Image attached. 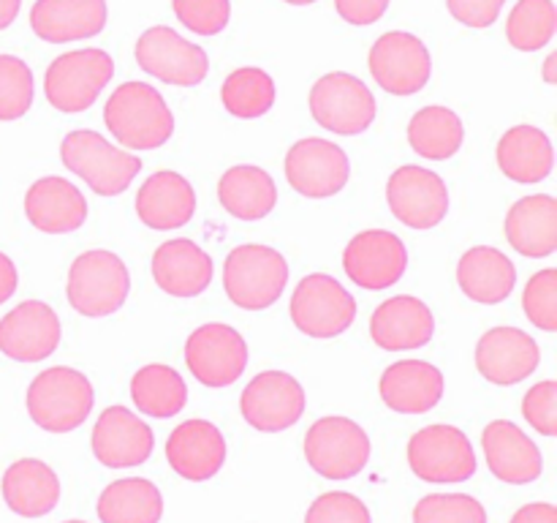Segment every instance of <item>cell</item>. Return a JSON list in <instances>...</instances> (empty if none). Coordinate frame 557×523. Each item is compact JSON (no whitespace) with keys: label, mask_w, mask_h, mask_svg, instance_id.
<instances>
[{"label":"cell","mask_w":557,"mask_h":523,"mask_svg":"<svg viewBox=\"0 0 557 523\" xmlns=\"http://www.w3.org/2000/svg\"><path fill=\"white\" fill-rule=\"evenodd\" d=\"M103 123L128 150H156L174 134V114L147 82H125L109 96Z\"/></svg>","instance_id":"1"},{"label":"cell","mask_w":557,"mask_h":523,"mask_svg":"<svg viewBox=\"0 0 557 523\" xmlns=\"http://www.w3.org/2000/svg\"><path fill=\"white\" fill-rule=\"evenodd\" d=\"M92 385L85 374L58 365L47 368L27 387V414L49 434H69L79 428L92 412Z\"/></svg>","instance_id":"2"},{"label":"cell","mask_w":557,"mask_h":523,"mask_svg":"<svg viewBox=\"0 0 557 523\" xmlns=\"http://www.w3.org/2000/svg\"><path fill=\"white\" fill-rule=\"evenodd\" d=\"M60 158L65 169L79 174L98 196L123 194L141 169L139 158L114 147L98 131L87 129H76L65 136L60 145Z\"/></svg>","instance_id":"3"},{"label":"cell","mask_w":557,"mask_h":523,"mask_svg":"<svg viewBox=\"0 0 557 523\" xmlns=\"http://www.w3.org/2000/svg\"><path fill=\"white\" fill-rule=\"evenodd\" d=\"M286 283V259L270 245H239L223 265V287L228 300L245 311H264L275 305Z\"/></svg>","instance_id":"4"},{"label":"cell","mask_w":557,"mask_h":523,"mask_svg":"<svg viewBox=\"0 0 557 523\" xmlns=\"http://www.w3.org/2000/svg\"><path fill=\"white\" fill-rule=\"evenodd\" d=\"M69 303L82 316L101 319L123 308L131 292V276L125 262L112 251H85L69 270Z\"/></svg>","instance_id":"5"},{"label":"cell","mask_w":557,"mask_h":523,"mask_svg":"<svg viewBox=\"0 0 557 523\" xmlns=\"http://www.w3.org/2000/svg\"><path fill=\"white\" fill-rule=\"evenodd\" d=\"M114 76V60L103 49H76L52 60L44 76L47 101L60 112H85Z\"/></svg>","instance_id":"6"},{"label":"cell","mask_w":557,"mask_h":523,"mask_svg":"<svg viewBox=\"0 0 557 523\" xmlns=\"http://www.w3.org/2000/svg\"><path fill=\"white\" fill-rule=\"evenodd\" d=\"M305 458L324 479H351L368 466L370 436L348 417H321L305 434Z\"/></svg>","instance_id":"7"},{"label":"cell","mask_w":557,"mask_h":523,"mask_svg":"<svg viewBox=\"0 0 557 523\" xmlns=\"http://www.w3.org/2000/svg\"><path fill=\"white\" fill-rule=\"evenodd\" d=\"M310 114L332 134H362L375 120V96L359 76L332 71L310 90Z\"/></svg>","instance_id":"8"},{"label":"cell","mask_w":557,"mask_h":523,"mask_svg":"<svg viewBox=\"0 0 557 523\" xmlns=\"http://www.w3.org/2000/svg\"><path fill=\"white\" fill-rule=\"evenodd\" d=\"M408 466L424 483H466L476 474V452L455 425H428L408 441Z\"/></svg>","instance_id":"9"},{"label":"cell","mask_w":557,"mask_h":523,"mask_svg":"<svg viewBox=\"0 0 557 523\" xmlns=\"http://www.w3.org/2000/svg\"><path fill=\"white\" fill-rule=\"evenodd\" d=\"M292 319L310 338H335L357 319V300L324 272L305 276L292 297Z\"/></svg>","instance_id":"10"},{"label":"cell","mask_w":557,"mask_h":523,"mask_svg":"<svg viewBox=\"0 0 557 523\" xmlns=\"http://www.w3.org/2000/svg\"><path fill=\"white\" fill-rule=\"evenodd\" d=\"M136 63L156 80L177 87L201 85L210 69L205 49L166 25H156L141 33L136 41Z\"/></svg>","instance_id":"11"},{"label":"cell","mask_w":557,"mask_h":523,"mask_svg":"<svg viewBox=\"0 0 557 523\" xmlns=\"http://www.w3.org/2000/svg\"><path fill=\"white\" fill-rule=\"evenodd\" d=\"M245 423L261 434H277L299 423L305 414V390L286 370H264L253 376L239 398Z\"/></svg>","instance_id":"12"},{"label":"cell","mask_w":557,"mask_h":523,"mask_svg":"<svg viewBox=\"0 0 557 523\" xmlns=\"http://www.w3.org/2000/svg\"><path fill=\"white\" fill-rule=\"evenodd\" d=\"M185 363L201 385L228 387L248 365V343L228 325L196 327L185 343Z\"/></svg>","instance_id":"13"},{"label":"cell","mask_w":557,"mask_h":523,"mask_svg":"<svg viewBox=\"0 0 557 523\" xmlns=\"http://www.w3.org/2000/svg\"><path fill=\"white\" fill-rule=\"evenodd\" d=\"M370 74L392 96H413L433 74L428 47L417 36L403 31L384 33L370 49Z\"/></svg>","instance_id":"14"},{"label":"cell","mask_w":557,"mask_h":523,"mask_svg":"<svg viewBox=\"0 0 557 523\" xmlns=\"http://www.w3.org/2000/svg\"><path fill=\"white\" fill-rule=\"evenodd\" d=\"M386 202L392 216L411 229L438 227L449 212V191L441 174L413 163H406L392 174Z\"/></svg>","instance_id":"15"},{"label":"cell","mask_w":557,"mask_h":523,"mask_svg":"<svg viewBox=\"0 0 557 523\" xmlns=\"http://www.w3.org/2000/svg\"><path fill=\"white\" fill-rule=\"evenodd\" d=\"M408 251L406 243L395 232L386 229H368L359 232L343 254V270L357 287L379 292L389 289L406 276Z\"/></svg>","instance_id":"16"},{"label":"cell","mask_w":557,"mask_h":523,"mask_svg":"<svg viewBox=\"0 0 557 523\" xmlns=\"http://www.w3.org/2000/svg\"><path fill=\"white\" fill-rule=\"evenodd\" d=\"M351 163H348L346 150L330 139H310L297 142L286 156V178L297 194L308 199H326L335 196L343 185L348 183Z\"/></svg>","instance_id":"17"},{"label":"cell","mask_w":557,"mask_h":523,"mask_svg":"<svg viewBox=\"0 0 557 523\" xmlns=\"http://www.w3.org/2000/svg\"><path fill=\"white\" fill-rule=\"evenodd\" d=\"M60 343V319L41 300H27L0 319V352L16 363L47 360Z\"/></svg>","instance_id":"18"},{"label":"cell","mask_w":557,"mask_h":523,"mask_svg":"<svg viewBox=\"0 0 557 523\" xmlns=\"http://www.w3.org/2000/svg\"><path fill=\"white\" fill-rule=\"evenodd\" d=\"M542 363L539 343L520 327H493L476 343V368L500 387L525 381Z\"/></svg>","instance_id":"19"},{"label":"cell","mask_w":557,"mask_h":523,"mask_svg":"<svg viewBox=\"0 0 557 523\" xmlns=\"http://www.w3.org/2000/svg\"><path fill=\"white\" fill-rule=\"evenodd\" d=\"M156 436L150 425L125 406L103 409L92 428V452L109 469L139 466L152 455Z\"/></svg>","instance_id":"20"},{"label":"cell","mask_w":557,"mask_h":523,"mask_svg":"<svg viewBox=\"0 0 557 523\" xmlns=\"http://www.w3.org/2000/svg\"><path fill=\"white\" fill-rule=\"evenodd\" d=\"M166 461L183 479L205 483L223 469L226 439L218 425L207 419H188L177 425L166 439Z\"/></svg>","instance_id":"21"},{"label":"cell","mask_w":557,"mask_h":523,"mask_svg":"<svg viewBox=\"0 0 557 523\" xmlns=\"http://www.w3.org/2000/svg\"><path fill=\"white\" fill-rule=\"evenodd\" d=\"M484 458L490 472L511 485H528L542 477V450L531 436L522 434L509 419H495L484 428L482 436Z\"/></svg>","instance_id":"22"},{"label":"cell","mask_w":557,"mask_h":523,"mask_svg":"<svg viewBox=\"0 0 557 523\" xmlns=\"http://www.w3.org/2000/svg\"><path fill=\"white\" fill-rule=\"evenodd\" d=\"M435 332L433 311L411 294H397L381 303L370 319V336L386 352L428 346Z\"/></svg>","instance_id":"23"},{"label":"cell","mask_w":557,"mask_h":523,"mask_svg":"<svg viewBox=\"0 0 557 523\" xmlns=\"http://www.w3.org/2000/svg\"><path fill=\"white\" fill-rule=\"evenodd\" d=\"M30 27L47 44L92 38L107 27V0H36Z\"/></svg>","instance_id":"24"},{"label":"cell","mask_w":557,"mask_h":523,"mask_svg":"<svg viewBox=\"0 0 557 523\" xmlns=\"http://www.w3.org/2000/svg\"><path fill=\"white\" fill-rule=\"evenodd\" d=\"M27 221L47 234H69L85 223L87 199L71 180L41 178L27 188Z\"/></svg>","instance_id":"25"},{"label":"cell","mask_w":557,"mask_h":523,"mask_svg":"<svg viewBox=\"0 0 557 523\" xmlns=\"http://www.w3.org/2000/svg\"><path fill=\"white\" fill-rule=\"evenodd\" d=\"M379 390L392 412L424 414L444 398V374L424 360H400L384 370Z\"/></svg>","instance_id":"26"},{"label":"cell","mask_w":557,"mask_h":523,"mask_svg":"<svg viewBox=\"0 0 557 523\" xmlns=\"http://www.w3.org/2000/svg\"><path fill=\"white\" fill-rule=\"evenodd\" d=\"M194 185L183 174L169 172V169L150 174L136 194V216L141 218L145 227L158 229V232L185 227L194 218Z\"/></svg>","instance_id":"27"},{"label":"cell","mask_w":557,"mask_h":523,"mask_svg":"<svg viewBox=\"0 0 557 523\" xmlns=\"http://www.w3.org/2000/svg\"><path fill=\"white\" fill-rule=\"evenodd\" d=\"M152 278L172 297H196L212 283V259L194 240H166L152 254Z\"/></svg>","instance_id":"28"},{"label":"cell","mask_w":557,"mask_h":523,"mask_svg":"<svg viewBox=\"0 0 557 523\" xmlns=\"http://www.w3.org/2000/svg\"><path fill=\"white\" fill-rule=\"evenodd\" d=\"M506 240L511 248L531 259L557 251V199L549 194L522 196L506 216Z\"/></svg>","instance_id":"29"},{"label":"cell","mask_w":557,"mask_h":523,"mask_svg":"<svg viewBox=\"0 0 557 523\" xmlns=\"http://www.w3.org/2000/svg\"><path fill=\"white\" fill-rule=\"evenodd\" d=\"M457 283L473 303L498 305L515 292L517 267L504 251L493 245H476L462 254L457 265Z\"/></svg>","instance_id":"30"},{"label":"cell","mask_w":557,"mask_h":523,"mask_svg":"<svg viewBox=\"0 0 557 523\" xmlns=\"http://www.w3.org/2000/svg\"><path fill=\"white\" fill-rule=\"evenodd\" d=\"M3 499L9 510L22 518L49 515L60 501L58 474L38 458H22L5 469Z\"/></svg>","instance_id":"31"},{"label":"cell","mask_w":557,"mask_h":523,"mask_svg":"<svg viewBox=\"0 0 557 523\" xmlns=\"http://www.w3.org/2000/svg\"><path fill=\"white\" fill-rule=\"evenodd\" d=\"M498 167L515 183H542L555 167L553 142L536 125H515L498 142Z\"/></svg>","instance_id":"32"},{"label":"cell","mask_w":557,"mask_h":523,"mask_svg":"<svg viewBox=\"0 0 557 523\" xmlns=\"http://www.w3.org/2000/svg\"><path fill=\"white\" fill-rule=\"evenodd\" d=\"M218 199L228 216L239 221H261L275 210L277 188L275 180L253 163L232 167L218 183Z\"/></svg>","instance_id":"33"},{"label":"cell","mask_w":557,"mask_h":523,"mask_svg":"<svg viewBox=\"0 0 557 523\" xmlns=\"http://www.w3.org/2000/svg\"><path fill=\"white\" fill-rule=\"evenodd\" d=\"M101 523H158L163 515V496L145 477L114 479L98 496Z\"/></svg>","instance_id":"34"},{"label":"cell","mask_w":557,"mask_h":523,"mask_svg":"<svg viewBox=\"0 0 557 523\" xmlns=\"http://www.w3.org/2000/svg\"><path fill=\"white\" fill-rule=\"evenodd\" d=\"M131 398H134L136 409L150 417L166 419L174 417L188 403V387H185L183 376L174 368L161 363L145 365L131 379Z\"/></svg>","instance_id":"35"},{"label":"cell","mask_w":557,"mask_h":523,"mask_svg":"<svg viewBox=\"0 0 557 523\" xmlns=\"http://www.w3.org/2000/svg\"><path fill=\"white\" fill-rule=\"evenodd\" d=\"M466 131H462L460 114L449 107H424L408 123V142L413 153L428 161H446L462 147Z\"/></svg>","instance_id":"36"},{"label":"cell","mask_w":557,"mask_h":523,"mask_svg":"<svg viewBox=\"0 0 557 523\" xmlns=\"http://www.w3.org/2000/svg\"><path fill=\"white\" fill-rule=\"evenodd\" d=\"M223 107L234 114V118L253 120L261 118L275 104V80L267 71L245 65V69L232 71L221 87Z\"/></svg>","instance_id":"37"},{"label":"cell","mask_w":557,"mask_h":523,"mask_svg":"<svg viewBox=\"0 0 557 523\" xmlns=\"http://www.w3.org/2000/svg\"><path fill=\"white\" fill-rule=\"evenodd\" d=\"M557 31V5L553 0H520L506 22V38L520 52H536L553 41Z\"/></svg>","instance_id":"38"},{"label":"cell","mask_w":557,"mask_h":523,"mask_svg":"<svg viewBox=\"0 0 557 523\" xmlns=\"http://www.w3.org/2000/svg\"><path fill=\"white\" fill-rule=\"evenodd\" d=\"M413 523H487V510L468 494H430L413 507Z\"/></svg>","instance_id":"39"},{"label":"cell","mask_w":557,"mask_h":523,"mask_svg":"<svg viewBox=\"0 0 557 523\" xmlns=\"http://www.w3.org/2000/svg\"><path fill=\"white\" fill-rule=\"evenodd\" d=\"M33 104V71L14 54H0V120H20Z\"/></svg>","instance_id":"40"},{"label":"cell","mask_w":557,"mask_h":523,"mask_svg":"<svg viewBox=\"0 0 557 523\" xmlns=\"http://www.w3.org/2000/svg\"><path fill=\"white\" fill-rule=\"evenodd\" d=\"M522 305H525L528 319L542 330L555 332L557 330V270L547 267V270L536 272L528 281L525 294H522Z\"/></svg>","instance_id":"41"},{"label":"cell","mask_w":557,"mask_h":523,"mask_svg":"<svg viewBox=\"0 0 557 523\" xmlns=\"http://www.w3.org/2000/svg\"><path fill=\"white\" fill-rule=\"evenodd\" d=\"M172 9L177 20L199 36H215V33L226 31L228 20H232L228 0H172Z\"/></svg>","instance_id":"42"},{"label":"cell","mask_w":557,"mask_h":523,"mask_svg":"<svg viewBox=\"0 0 557 523\" xmlns=\"http://www.w3.org/2000/svg\"><path fill=\"white\" fill-rule=\"evenodd\" d=\"M305 523H373L368 504L354 494L332 490L310 504Z\"/></svg>","instance_id":"43"},{"label":"cell","mask_w":557,"mask_h":523,"mask_svg":"<svg viewBox=\"0 0 557 523\" xmlns=\"http://www.w3.org/2000/svg\"><path fill=\"white\" fill-rule=\"evenodd\" d=\"M522 414L542 436H557V381H539L522 398Z\"/></svg>","instance_id":"44"},{"label":"cell","mask_w":557,"mask_h":523,"mask_svg":"<svg viewBox=\"0 0 557 523\" xmlns=\"http://www.w3.org/2000/svg\"><path fill=\"white\" fill-rule=\"evenodd\" d=\"M449 14L468 27H490L504 11L506 0H446Z\"/></svg>","instance_id":"45"},{"label":"cell","mask_w":557,"mask_h":523,"mask_svg":"<svg viewBox=\"0 0 557 523\" xmlns=\"http://www.w3.org/2000/svg\"><path fill=\"white\" fill-rule=\"evenodd\" d=\"M335 9L348 25H373L389 9V0H335Z\"/></svg>","instance_id":"46"},{"label":"cell","mask_w":557,"mask_h":523,"mask_svg":"<svg viewBox=\"0 0 557 523\" xmlns=\"http://www.w3.org/2000/svg\"><path fill=\"white\" fill-rule=\"evenodd\" d=\"M509 523H557L555 504H525L515 512Z\"/></svg>","instance_id":"47"},{"label":"cell","mask_w":557,"mask_h":523,"mask_svg":"<svg viewBox=\"0 0 557 523\" xmlns=\"http://www.w3.org/2000/svg\"><path fill=\"white\" fill-rule=\"evenodd\" d=\"M16 292V267L5 254H0V305Z\"/></svg>","instance_id":"48"},{"label":"cell","mask_w":557,"mask_h":523,"mask_svg":"<svg viewBox=\"0 0 557 523\" xmlns=\"http://www.w3.org/2000/svg\"><path fill=\"white\" fill-rule=\"evenodd\" d=\"M20 5H22V0H0V31H5V27L16 20V14H20Z\"/></svg>","instance_id":"49"},{"label":"cell","mask_w":557,"mask_h":523,"mask_svg":"<svg viewBox=\"0 0 557 523\" xmlns=\"http://www.w3.org/2000/svg\"><path fill=\"white\" fill-rule=\"evenodd\" d=\"M544 82H549V85H555L557 82V52H553L547 60H544Z\"/></svg>","instance_id":"50"},{"label":"cell","mask_w":557,"mask_h":523,"mask_svg":"<svg viewBox=\"0 0 557 523\" xmlns=\"http://www.w3.org/2000/svg\"><path fill=\"white\" fill-rule=\"evenodd\" d=\"M286 3H292V5H310V3H315V0H286Z\"/></svg>","instance_id":"51"},{"label":"cell","mask_w":557,"mask_h":523,"mask_svg":"<svg viewBox=\"0 0 557 523\" xmlns=\"http://www.w3.org/2000/svg\"><path fill=\"white\" fill-rule=\"evenodd\" d=\"M65 523H85V521H65Z\"/></svg>","instance_id":"52"}]
</instances>
